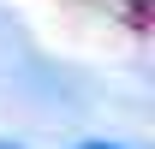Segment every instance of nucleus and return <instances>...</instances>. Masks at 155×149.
Segmentation results:
<instances>
[{"label":"nucleus","instance_id":"nucleus-1","mask_svg":"<svg viewBox=\"0 0 155 149\" xmlns=\"http://www.w3.org/2000/svg\"><path fill=\"white\" fill-rule=\"evenodd\" d=\"M78 149H125V143H78Z\"/></svg>","mask_w":155,"mask_h":149},{"label":"nucleus","instance_id":"nucleus-2","mask_svg":"<svg viewBox=\"0 0 155 149\" xmlns=\"http://www.w3.org/2000/svg\"><path fill=\"white\" fill-rule=\"evenodd\" d=\"M0 149H18V143H0Z\"/></svg>","mask_w":155,"mask_h":149}]
</instances>
